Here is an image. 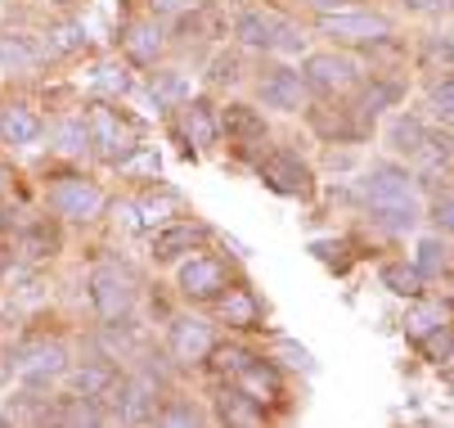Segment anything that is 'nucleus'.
I'll use <instances>...</instances> for the list:
<instances>
[{
	"instance_id": "obj_1",
	"label": "nucleus",
	"mask_w": 454,
	"mask_h": 428,
	"mask_svg": "<svg viewBox=\"0 0 454 428\" xmlns=\"http://www.w3.org/2000/svg\"><path fill=\"white\" fill-rule=\"evenodd\" d=\"M360 194H364L369 212H373L382 226H392V230H410V226L423 217L414 176L401 171V167H392V162H378V167L360 180Z\"/></svg>"
},
{
	"instance_id": "obj_2",
	"label": "nucleus",
	"mask_w": 454,
	"mask_h": 428,
	"mask_svg": "<svg viewBox=\"0 0 454 428\" xmlns=\"http://www.w3.org/2000/svg\"><path fill=\"white\" fill-rule=\"evenodd\" d=\"M387 140H392V149H396L401 158H410L414 167H436V162L454 158V136H450V131H432L423 117H410V113H401V117L392 122Z\"/></svg>"
},
{
	"instance_id": "obj_3",
	"label": "nucleus",
	"mask_w": 454,
	"mask_h": 428,
	"mask_svg": "<svg viewBox=\"0 0 454 428\" xmlns=\"http://www.w3.org/2000/svg\"><path fill=\"white\" fill-rule=\"evenodd\" d=\"M234 36L252 50H275V54H297L301 41H306L301 28L288 23L284 14H275V10H243L234 19Z\"/></svg>"
},
{
	"instance_id": "obj_4",
	"label": "nucleus",
	"mask_w": 454,
	"mask_h": 428,
	"mask_svg": "<svg viewBox=\"0 0 454 428\" xmlns=\"http://www.w3.org/2000/svg\"><path fill=\"white\" fill-rule=\"evenodd\" d=\"M50 208L68 221H95L108 208V194L86 176H63L50 186Z\"/></svg>"
},
{
	"instance_id": "obj_5",
	"label": "nucleus",
	"mask_w": 454,
	"mask_h": 428,
	"mask_svg": "<svg viewBox=\"0 0 454 428\" xmlns=\"http://www.w3.org/2000/svg\"><path fill=\"white\" fill-rule=\"evenodd\" d=\"M68 370V352L63 343H50V338H27L19 352H14V375L32 388H45L50 379H59Z\"/></svg>"
},
{
	"instance_id": "obj_6",
	"label": "nucleus",
	"mask_w": 454,
	"mask_h": 428,
	"mask_svg": "<svg viewBox=\"0 0 454 428\" xmlns=\"http://www.w3.org/2000/svg\"><path fill=\"white\" fill-rule=\"evenodd\" d=\"M301 82L310 91H324V95H338L347 86L360 82V68H356V59L351 54H338V50H319V54H306V64H301Z\"/></svg>"
},
{
	"instance_id": "obj_7",
	"label": "nucleus",
	"mask_w": 454,
	"mask_h": 428,
	"mask_svg": "<svg viewBox=\"0 0 454 428\" xmlns=\"http://www.w3.org/2000/svg\"><path fill=\"white\" fill-rule=\"evenodd\" d=\"M73 388H77V397L95 401L99 410H117V415H121V401H126V379L113 370L108 361H86L82 370H73Z\"/></svg>"
},
{
	"instance_id": "obj_8",
	"label": "nucleus",
	"mask_w": 454,
	"mask_h": 428,
	"mask_svg": "<svg viewBox=\"0 0 454 428\" xmlns=\"http://www.w3.org/2000/svg\"><path fill=\"white\" fill-rule=\"evenodd\" d=\"M90 302H95V312L99 321H121L126 312H131V302H136V289H131V275L117 271V266H95L90 271Z\"/></svg>"
},
{
	"instance_id": "obj_9",
	"label": "nucleus",
	"mask_w": 454,
	"mask_h": 428,
	"mask_svg": "<svg viewBox=\"0 0 454 428\" xmlns=\"http://www.w3.org/2000/svg\"><path fill=\"white\" fill-rule=\"evenodd\" d=\"M319 32L347 41V45H373L392 36V23L382 14H360V10H338V14H319Z\"/></svg>"
},
{
	"instance_id": "obj_10",
	"label": "nucleus",
	"mask_w": 454,
	"mask_h": 428,
	"mask_svg": "<svg viewBox=\"0 0 454 428\" xmlns=\"http://www.w3.org/2000/svg\"><path fill=\"white\" fill-rule=\"evenodd\" d=\"M86 127H90V145H99V154L108 158V162H126V154H131L136 145H131V131L121 127V117L108 108V104H90V113H86Z\"/></svg>"
},
{
	"instance_id": "obj_11",
	"label": "nucleus",
	"mask_w": 454,
	"mask_h": 428,
	"mask_svg": "<svg viewBox=\"0 0 454 428\" xmlns=\"http://www.w3.org/2000/svg\"><path fill=\"white\" fill-rule=\"evenodd\" d=\"M262 180H266L275 194H288V199H301V194L315 190L310 167H306L301 158H293V154H270V158H262Z\"/></svg>"
},
{
	"instance_id": "obj_12",
	"label": "nucleus",
	"mask_w": 454,
	"mask_h": 428,
	"mask_svg": "<svg viewBox=\"0 0 454 428\" xmlns=\"http://www.w3.org/2000/svg\"><path fill=\"white\" fill-rule=\"evenodd\" d=\"M225 289H230V275L216 258H189L180 266V293L193 302H216Z\"/></svg>"
},
{
	"instance_id": "obj_13",
	"label": "nucleus",
	"mask_w": 454,
	"mask_h": 428,
	"mask_svg": "<svg viewBox=\"0 0 454 428\" xmlns=\"http://www.w3.org/2000/svg\"><path fill=\"white\" fill-rule=\"evenodd\" d=\"M212 347H216L212 325H203L199 316H180V321L171 325V352H176V361L199 365V361L212 356Z\"/></svg>"
},
{
	"instance_id": "obj_14",
	"label": "nucleus",
	"mask_w": 454,
	"mask_h": 428,
	"mask_svg": "<svg viewBox=\"0 0 454 428\" xmlns=\"http://www.w3.org/2000/svg\"><path fill=\"white\" fill-rule=\"evenodd\" d=\"M234 384H239V392H243V397H252L262 410H266V406H275V401L284 397L279 370H275L270 361H256V356H252V361L243 365V370L234 375Z\"/></svg>"
},
{
	"instance_id": "obj_15",
	"label": "nucleus",
	"mask_w": 454,
	"mask_h": 428,
	"mask_svg": "<svg viewBox=\"0 0 454 428\" xmlns=\"http://www.w3.org/2000/svg\"><path fill=\"white\" fill-rule=\"evenodd\" d=\"M203 239H207L203 226H162V230H153V262H176L199 249Z\"/></svg>"
},
{
	"instance_id": "obj_16",
	"label": "nucleus",
	"mask_w": 454,
	"mask_h": 428,
	"mask_svg": "<svg viewBox=\"0 0 454 428\" xmlns=\"http://www.w3.org/2000/svg\"><path fill=\"white\" fill-rule=\"evenodd\" d=\"M262 99H266L270 108L297 113L301 99H306V82H301V73H293V68H275L270 77H262Z\"/></svg>"
},
{
	"instance_id": "obj_17",
	"label": "nucleus",
	"mask_w": 454,
	"mask_h": 428,
	"mask_svg": "<svg viewBox=\"0 0 454 428\" xmlns=\"http://www.w3.org/2000/svg\"><path fill=\"white\" fill-rule=\"evenodd\" d=\"M216 316L230 329H256V325H262V307H256V297L247 289H225L216 297Z\"/></svg>"
},
{
	"instance_id": "obj_18",
	"label": "nucleus",
	"mask_w": 454,
	"mask_h": 428,
	"mask_svg": "<svg viewBox=\"0 0 454 428\" xmlns=\"http://www.w3.org/2000/svg\"><path fill=\"white\" fill-rule=\"evenodd\" d=\"M221 127H225V136H230L234 145L266 140V117L256 113V108H247V104H230V108L221 113Z\"/></svg>"
},
{
	"instance_id": "obj_19",
	"label": "nucleus",
	"mask_w": 454,
	"mask_h": 428,
	"mask_svg": "<svg viewBox=\"0 0 454 428\" xmlns=\"http://www.w3.org/2000/svg\"><path fill=\"white\" fill-rule=\"evenodd\" d=\"M180 131H184V140H189V145L207 149V145H216V131H221V127H216L212 108L193 99V104H184V108H180Z\"/></svg>"
},
{
	"instance_id": "obj_20",
	"label": "nucleus",
	"mask_w": 454,
	"mask_h": 428,
	"mask_svg": "<svg viewBox=\"0 0 454 428\" xmlns=\"http://www.w3.org/2000/svg\"><path fill=\"white\" fill-rule=\"evenodd\" d=\"M0 140L14 145V149L41 140V117L27 113V108H5V113H0Z\"/></svg>"
},
{
	"instance_id": "obj_21",
	"label": "nucleus",
	"mask_w": 454,
	"mask_h": 428,
	"mask_svg": "<svg viewBox=\"0 0 454 428\" xmlns=\"http://www.w3.org/2000/svg\"><path fill=\"white\" fill-rule=\"evenodd\" d=\"M126 50H131V59H140V64H153V59L162 54V28L153 19H140L126 28Z\"/></svg>"
},
{
	"instance_id": "obj_22",
	"label": "nucleus",
	"mask_w": 454,
	"mask_h": 428,
	"mask_svg": "<svg viewBox=\"0 0 454 428\" xmlns=\"http://www.w3.org/2000/svg\"><path fill=\"white\" fill-rule=\"evenodd\" d=\"M445 325H450V316H445L441 302H419V297H414V307H410V316H405V334H410L414 343H423L427 334H436V329H445Z\"/></svg>"
},
{
	"instance_id": "obj_23",
	"label": "nucleus",
	"mask_w": 454,
	"mask_h": 428,
	"mask_svg": "<svg viewBox=\"0 0 454 428\" xmlns=\"http://www.w3.org/2000/svg\"><path fill=\"white\" fill-rule=\"evenodd\" d=\"M378 280H382V289H392L396 297H410L414 302V297H423V280L427 275L419 266H410V262H392V266L378 271Z\"/></svg>"
},
{
	"instance_id": "obj_24",
	"label": "nucleus",
	"mask_w": 454,
	"mask_h": 428,
	"mask_svg": "<svg viewBox=\"0 0 454 428\" xmlns=\"http://www.w3.org/2000/svg\"><path fill=\"white\" fill-rule=\"evenodd\" d=\"M216 410L230 428H262V406H256L252 397H243V392H225Z\"/></svg>"
},
{
	"instance_id": "obj_25",
	"label": "nucleus",
	"mask_w": 454,
	"mask_h": 428,
	"mask_svg": "<svg viewBox=\"0 0 454 428\" xmlns=\"http://www.w3.org/2000/svg\"><path fill=\"white\" fill-rule=\"evenodd\" d=\"M0 64L19 68V73H32V68L41 64V50H36L27 36H5V41H0Z\"/></svg>"
},
{
	"instance_id": "obj_26",
	"label": "nucleus",
	"mask_w": 454,
	"mask_h": 428,
	"mask_svg": "<svg viewBox=\"0 0 454 428\" xmlns=\"http://www.w3.org/2000/svg\"><path fill=\"white\" fill-rule=\"evenodd\" d=\"M59 424L63 428H104L99 424V406L86 397H63L59 401Z\"/></svg>"
},
{
	"instance_id": "obj_27",
	"label": "nucleus",
	"mask_w": 454,
	"mask_h": 428,
	"mask_svg": "<svg viewBox=\"0 0 454 428\" xmlns=\"http://www.w3.org/2000/svg\"><path fill=\"white\" fill-rule=\"evenodd\" d=\"M54 249H59V234L50 230V221H36L23 230V258L27 262H45V258H54Z\"/></svg>"
},
{
	"instance_id": "obj_28",
	"label": "nucleus",
	"mask_w": 454,
	"mask_h": 428,
	"mask_svg": "<svg viewBox=\"0 0 454 428\" xmlns=\"http://www.w3.org/2000/svg\"><path fill=\"white\" fill-rule=\"evenodd\" d=\"M54 145H59L63 154H86V149H90V127H86V117L59 122V127H54Z\"/></svg>"
},
{
	"instance_id": "obj_29",
	"label": "nucleus",
	"mask_w": 454,
	"mask_h": 428,
	"mask_svg": "<svg viewBox=\"0 0 454 428\" xmlns=\"http://www.w3.org/2000/svg\"><path fill=\"white\" fill-rule=\"evenodd\" d=\"M171 212H176V199L171 194H153V199H145L136 208V221L145 230H162V226H171Z\"/></svg>"
},
{
	"instance_id": "obj_30",
	"label": "nucleus",
	"mask_w": 454,
	"mask_h": 428,
	"mask_svg": "<svg viewBox=\"0 0 454 428\" xmlns=\"http://www.w3.org/2000/svg\"><path fill=\"white\" fill-rule=\"evenodd\" d=\"M82 45H86V28L82 23H59V28H50V41H45L50 54H73Z\"/></svg>"
},
{
	"instance_id": "obj_31",
	"label": "nucleus",
	"mask_w": 454,
	"mask_h": 428,
	"mask_svg": "<svg viewBox=\"0 0 454 428\" xmlns=\"http://www.w3.org/2000/svg\"><path fill=\"white\" fill-rule=\"evenodd\" d=\"M153 428H203V415L193 410L189 401H171V406L153 419Z\"/></svg>"
},
{
	"instance_id": "obj_32",
	"label": "nucleus",
	"mask_w": 454,
	"mask_h": 428,
	"mask_svg": "<svg viewBox=\"0 0 454 428\" xmlns=\"http://www.w3.org/2000/svg\"><path fill=\"white\" fill-rule=\"evenodd\" d=\"M121 171H131V176H158V171H162V158H158V149H149V145H136L131 154H126Z\"/></svg>"
},
{
	"instance_id": "obj_33",
	"label": "nucleus",
	"mask_w": 454,
	"mask_h": 428,
	"mask_svg": "<svg viewBox=\"0 0 454 428\" xmlns=\"http://www.w3.org/2000/svg\"><path fill=\"white\" fill-rule=\"evenodd\" d=\"M445 253H450V249H445L441 239H423V243H419V271H423V275H441L445 262H450Z\"/></svg>"
},
{
	"instance_id": "obj_34",
	"label": "nucleus",
	"mask_w": 454,
	"mask_h": 428,
	"mask_svg": "<svg viewBox=\"0 0 454 428\" xmlns=\"http://www.w3.org/2000/svg\"><path fill=\"white\" fill-rule=\"evenodd\" d=\"M247 361H252V356H247L243 347H212V365H216L221 375H239Z\"/></svg>"
},
{
	"instance_id": "obj_35",
	"label": "nucleus",
	"mask_w": 454,
	"mask_h": 428,
	"mask_svg": "<svg viewBox=\"0 0 454 428\" xmlns=\"http://www.w3.org/2000/svg\"><path fill=\"white\" fill-rule=\"evenodd\" d=\"M419 347H423V356H427V361H445V356L454 352V329L445 325V329H436V334H427V338H423Z\"/></svg>"
},
{
	"instance_id": "obj_36",
	"label": "nucleus",
	"mask_w": 454,
	"mask_h": 428,
	"mask_svg": "<svg viewBox=\"0 0 454 428\" xmlns=\"http://www.w3.org/2000/svg\"><path fill=\"white\" fill-rule=\"evenodd\" d=\"M95 86L126 95V91H131V77H126V68H117V64H99V68H95Z\"/></svg>"
},
{
	"instance_id": "obj_37",
	"label": "nucleus",
	"mask_w": 454,
	"mask_h": 428,
	"mask_svg": "<svg viewBox=\"0 0 454 428\" xmlns=\"http://www.w3.org/2000/svg\"><path fill=\"white\" fill-rule=\"evenodd\" d=\"M184 95V82L180 77H153V99L167 104V99H180Z\"/></svg>"
},
{
	"instance_id": "obj_38",
	"label": "nucleus",
	"mask_w": 454,
	"mask_h": 428,
	"mask_svg": "<svg viewBox=\"0 0 454 428\" xmlns=\"http://www.w3.org/2000/svg\"><path fill=\"white\" fill-rule=\"evenodd\" d=\"M427 99H432V108H454V73H450L445 82H436Z\"/></svg>"
},
{
	"instance_id": "obj_39",
	"label": "nucleus",
	"mask_w": 454,
	"mask_h": 428,
	"mask_svg": "<svg viewBox=\"0 0 454 428\" xmlns=\"http://www.w3.org/2000/svg\"><path fill=\"white\" fill-rule=\"evenodd\" d=\"M432 221L454 234V199H436V203H432Z\"/></svg>"
},
{
	"instance_id": "obj_40",
	"label": "nucleus",
	"mask_w": 454,
	"mask_h": 428,
	"mask_svg": "<svg viewBox=\"0 0 454 428\" xmlns=\"http://www.w3.org/2000/svg\"><path fill=\"white\" fill-rule=\"evenodd\" d=\"M279 352L288 356V365H301V370H315V361H310V352H306V347H297V343H288V338H284V343H279Z\"/></svg>"
},
{
	"instance_id": "obj_41",
	"label": "nucleus",
	"mask_w": 454,
	"mask_h": 428,
	"mask_svg": "<svg viewBox=\"0 0 454 428\" xmlns=\"http://www.w3.org/2000/svg\"><path fill=\"white\" fill-rule=\"evenodd\" d=\"M392 99H396V86H373V91L364 95V108L378 113V104H392Z\"/></svg>"
},
{
	"instance_id": "obj_42",
	"label": "nucleus",
	"mask_w": 454,
	"mask_h": 428,
	"mask_svg": "<svg viewBox=\"0 0 454 428\" xmlns=\"http://www.w3.org/2000/svg\"><path fill=\"white\" fill-rule=\"evenodd\" d=\"M184 5H189V0H153L158 14H176V10H184Z\"/></svg>"
},
{
	"instance_id": "obj_43",
	"label": "nucleus",
	"mask_w": 454,
	"mask_h": 428,
	"mask_svg": "<svg viewBox=\"0 0 454 428\" xmlns=\"http://www.w3.org/2000/svg\"><path fill=\"white\" fill-rule=\"evenodd\" d=\"M216 82H225V77H234V59H216V73H212Z\"/></svg>"
},
{
	"instance_id": "obj_44",
	"label": "nucleus",
	"mask_w": 454,
	"mask_h": 428,
	"mask_svg": "<svg viewBox=\"0 0 454 428\" xmlns=\"http://www.w3.org/2000/svg\"><path fill=\"white\" fill-rule=\"evenodd\" d=\"M445 384H450V388H454V365H450V370H445Z\"/></svg>"
},
{
	"instance_id": "obj_45",
	"label": "nucleus",
	"mask_w": 454,
	"mask_h": 428,
	"mask_svg": "<svg viewBox=\"0 0 454 428\" xmlns=\"http://www.w3.org/2000/svg\"><path fill=\"white\" fill-rule=\"evenodd\" d=\"M0 428H10V419H5V410H0Z\"/></svg>"
},
{
	"instance_id": "obj_46",
	"label": "nucleus",
	"mask_w": 454,
	"mask_h": 428,
	"mask_svg": "<svg viewBox=\"0 0 454 428\" xmlns=\"http://www.w3.org/2000/svg\"><path fill=\"white\" fill-rule=\"evenodd\" d=\"M0 275H5V253H0Z\"/></svg>"
}]
</instances>
